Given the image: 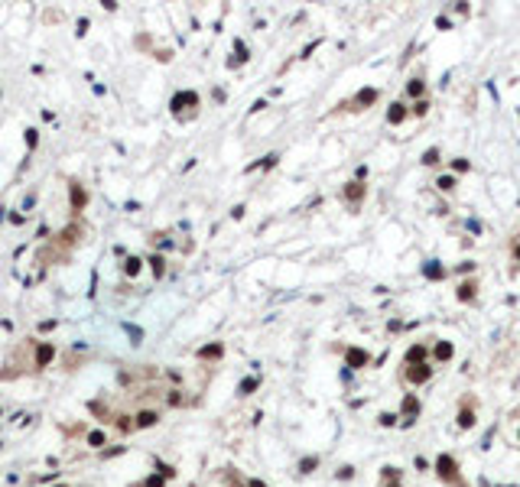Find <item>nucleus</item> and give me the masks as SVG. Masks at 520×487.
Listing matches in <instances>:
<instances>
[{
	"mask_svg": "<svg viewBox=\"0 0 520 487\" xmlns=\"http://www.w3.org/2000/svg\"><path fill=\"white\" fill-rule=\"evenodd\" d=\"M436 474H439L449 487H465V484H462V474H458V464H455L452 455H439V458H436Z\"/></svg>",
	"mask_w": 520,
	"mask_h": 487,
	"instance_id": "nucleus-1",
	"label": "nucleus"
},
{
	"mask_svg": "<svg viewBox=\"0 0 520 487\" xmlns=\"http://www.w3.org/2000/svg\"><path fill=\"white\" fill-rule=\"evenodd\" d=\"M169 107H173V114L176 117H186V111H189V117L198 111V94L195 91H179L173 101H169Z\"/></svg>",
	"mask_w": 520,
	"mask_h": 487,
	"instance_id": "nucleus-2",
	"label": "nucleus"
},
{
	"mask_svg": "<svg viewBox=\"0 0 520 487\" xmlns=\"http://www.w3.org/2000/svg\"><path fill=\"white\" fill-rule=\"evenodd\" d=\"M400 413H403V426H413V419L420 416V400H416L413 393H407L403 403H400Z\"/></svg>",
	"mask_w": 520,
	"mask_h": 487,
	"instance_id": "nucleus-3",
	"label": "nucleus"
},
{
	"mask_svg": "<svg viewBox=\"0 0 520 487\" xmlns=\"http://www.w3.org/2000/svg\"><path fill=\"white\" fill-rule=\"evenodd\" d=\"M68 195H72V211L78 215V211H85V205H88V189L81 182H72L68 185Z\"/></svg>",
	"mask_w": 520,
	"mask_h": 487,
	"instance_id": "nucleus-4",
	"label": "nucleus"
},
{
	"mask_svg": "<svg viewBox=\"0 0 520 487\" xmlns=\"http://www.w3.org/2000/svg\"><path fill=\"white\" fill-rule=\"evenodd\" d=\"M433 377V364H407V380L410 383H426Z\"/></svg>",
	"mask_w": 520,
	"mask_h": 487,
	"instance_id": "nucleus-5",
	"label": "nucleus"
},
{
	"mask_svg": "<svg viewBox=\"0 0 520 487\" xmlns=\"http://www.w3.org/2000/svg\"><path fill=\"white\" fill-rule=\"evenodd\" d=\"M374 101H377V88H364V91H361L354 101H348L345 107H348V111H364L367 104H374Z\"/></svg>",
	"mask_w": 520,
	"mask_h": 487,
	"instance_id": "nucleus-6",
	"label": "nucleus"
},
{
	"mask_svg": "<svg viewBox=\"0 0 520 487\" xmlns=\"http://www.w3.org/2000/svg\"><path fill=\"white\" fill-rule=\"evenodd\" d=\"M52 358H56V345H49V341L36 345V370H46L52 364Z\"/></svg>",
	"mask_w": 520,
	"mask_h": 487,
	"instance_id": "nucleus-7",
	"label": "nucleus"
},
{
	"mask_svg": "<svg viewBox=\"0 0 520 487\" xmlns=\"http://www.w3.org/2000/svg\"><path fill=\"white\" fill-rule=\"evenodd\" d=\"M361 198H364V182H348V185H345V202L358 208Z\"/></svg>",
	"mask_w": 520,
	"mask_h": 487,
	"instance_id": "nucleus-8",
	"label": "nucleus"
},
{
	"mask_svg": "<svg viewBox=\"0 0 520 487\" xmlns=\"http://www.w3.org/2000/svg\"><path fill=\"white\" fill-rule=\"evenodd\" d=\"M345 358H348V367H364L367 361H371V358H367V351H364V348H348V354H345Z\"/></svg>",
	"mask_w": 520,
	"mask_h": 487,
	"instance_id": "nucleus-9",
	"label": "nucleus"
},
{
	"mask_svg": "<svg viewBox=\"0 0 520 487\" xmlns=\"http://www.w3.org/2000/svg\"><path fill=\"white\" fill-rule=\"evenodd\" d=\"M403 120H407V104H403V101L390 104V111H387V123H394V127H397V123H403Z\"/></svg>",
	"mask_w": 520,
	"mask_h": 487,
	"instance_id": "nucleus-10",
	"label": "nucleus"
},
{
	"mask_svg": "<svg viewBox=\"0 0 520 487\" xmlns=\"http://www.w3.org/2000/svg\"><path fill=\"white\" fill-rule=\"evenodd\" d=\"M156 409H143V413H137V419H134V429H147V426H156Z\"/></svg>",
	"mask_w": 520,
	"mask_h": 487,
	"instance_id": "nucleus-11",
	"label": "nucleus"
},
{
	"mask_svg": "<svg viewBox=\"0 0 520 487\" xmlns=\"http://www.w3.org/2000/svg\"><path fill=\"white\" fill-rule=\"evenodd\" d=\"M452 354H455V348L449 345V341H436V345H433V358L436 361H449Z\"/></svg>",
	"mask_w": 520,
	"mask_h": 487,
	"instance_id": "nucleus-12",
	"label": "nucleus"
},
{
	"mask_svg": "<svg viewBox=\"0 0 520 487\" xmlns=\"http://www.w3.org/2000/svg\"><path fill=\"white\" fill-rule=\"evenodd\" d=\"M475 289H478V286H475V279H468V283H462V286H458V289H455L458 302H471V299H475Z\"/></svg>",
	"mask_w": 520,
	"mask_h": 487,
	"instance_id": "nucleus-13",
	"label": "nucleus"
},
{
	"mask_svg": "<svg viewBox=\"0 0 520 487\" xmlns=\"http://www.w3.org/2000/svg\"><path fill=\"white\" fill-rule=\"evenodd\" d=\"M407 364H426V345H413L407 351Z\"/></svg>",
	"mask_w": 520,
	"mask_h": 487,
	"instance_id": "nucleus-14",
	"label": "nucleus"
},
{
	"mask_svg": "<svg viewBox=\"0 0 520 487\" xmlns=\"http://www.w3.org/2000/svg\"><path fill=\"white\" fill-rule=\"evenodd\" d=\"M221 354H224V345H205L202 351H198V358L202 361H218Z\"/></svg>",
	"mask_w": 520,
	"mask_h": 487,
	"instance_id": "nucleus-15",
	"label": "nucleus"
},
{
	"mask_svg": "<svg viewBox=\"0 0 520 487\" xmlns=\"http://www.w3.org/2000/svg\"><path fill=\"white\" fill-rule=\"evenodd\" d=\"M140 270H143V260L140 257H127L124 260V273H127V276H137Z\"/></svg>",
	"mask_w": 520,
	"mask_h": 487,
	"instance_id": "nucleus-16",
	"label": "nucleus"
},
{
	"mask_svg": "<svg viewBox=\"0 0 520 487\" xmlns=\"http://www.w3.org/2000/svg\"><path fill=\"white\" fill-rule=\"evenodd\" d=\"M423 273H426L429 279H442V276H446V270H442V266L436 263V260H433V263H426V266H423Z\"/></svg>",
	"mask_w": 520,
	"mask_h": 487,
	"instance_id": "nucleus-17",
	"label": "nucleus"
},
{
	"mask_svg": "<svg viewBox=\"0 0 520 487\" xmlns=\"http://www.w3.org/2000/svg\"><path fill=\"white\" fill-rule=\"evenodd\" d=\"M257 390V377H247V380H241V387H237V393L241 396H250Z\"/></svg>",
	"mask_w": 520,
	"mask_h": 487,
	"instance_id": "nucleus-18",
	"label": "nucleus"
},
{
	"mask_svg": "<svg viewBox=\"0 0 520 487\" xmlns=\"http://www.w3.org/2000/svg\"><path fill=\"white\" fill-rule=\"evenodd\" d=\"M458 426L471 429V426H475V413H471V409H462V413H458Z\"/></svg>",
	"mask_w": 520,
	"mask_h": 487,
	"instance_id": "nucleus-19",
	"label": "nucleus"
},
{
	"mask_svg": "<svg viewBox=\"0 0 520 487\" xmlns=\"http://www.w3.org/2000/svg\"><path fill=\"white\" fill-rule=\"evenodd\" d=\"M397 477H400V471H397V468H384V481H387V487H400V484H397Z\"/></svg>",
	"mask_w": 520,
	"mask_h": 487,
	"instance_id": "nucleus-20",
	"label": "nucleus"
},
{
	"mask_svg": "<svg viewBox=\"0 0 520 487\" xmlns=\"http://www.w3.org/2000/svg\"><path fill=\"white\" fill-rule=\"evenodd\" d=\"M423 91H426V85H423V81L420 78H416V81H410V88H407V94H413V98H420V94Z\"/></svg>",
	"mask_w": 520,
	"mask_h": 487,
	"instance_id": "nucleus-21",
	"label": "nucleus"
},
{
	"mask_svg": "<svg viewBox=\"0 0 520 487\" xmlns=\"http://www.w3.org/2000/svg\"><path fill=\"white\" fill-rule=\"evenodd\" d=\"M423 163H426V166H436V163H439V149H426V153H423Z\"/></svg>",
	"mask_w": 520,
	"mask_h": 487,
	"instance_id": "nucleus-22",
	"label": "nucleus"
},
{
	"mask_svg": "<svg viewBox=\"0 0 520 487\" xmlns=\"http://www.w3.org/2000/svg\"><path fill=\"white\" fill-rule=\"evenodd\" d=\"M436 185H439L442 192H452V189H455V179H452V176H442V179L436 182Z\"/></svg>",
	"mask_w": 520,
	"mask_h": 487,
	"instance_id": "nucleus-23",
	"label": "nucleus"
},
{
	"mask_svg": "<svg viewBox=\"0 0 520 487\" xmlns=\"http://www.w3.org/2000/svg\"><path fill=\"white\" fill-rule=\"evenodd\" d=\"M88 445L101 448V445H104V432H91V435H88Z\"/></svg>",
	"mask_w": 520,
	"mask_h": 487,
	"instance_id": "nucleus-24",
	"label": "nucleus"
},
{
	"mask_svg": "<svg viewBox=\"0 0 520 487\" xmlns=\"http://www.w3.org/2000/svg\"><path fill=\"white\" fill-rule=\"evenodd\" d=\"M150 263H153V273H156V276H163V270H166L163 257H150Z\"/></svg>",
	"mask_w": 520,
	"mask_h": 487,
	"instance_id": "nucleus-25",
	"label": "nucleus"
},
{
	"mask_svg": "<svg viewBox=\"0 0 520 487\" xmlns=\"http://www.w3.org/2000/svg\"><path fill=\"white\" fill-rule=\"evenodd\" d=\"M316 464H319V458H306V461L299 464V471H303V474H309V471L316 468Z\"/></svg>",
	"mask_w": 520,
	"mask_h": 487,
	"instance_id": "nucleus-26",
	"label": "nucleus"
},
{
	"mask_svg": "<svg viewBox=\"0 0 520 487\" xmlns=\"http://www.w3.org/2000/svg\"><path fill=\"white\" fill-rule=\"evenodd\" d=\"M163 484H166V474H153L147 481V487H163Z\"/></svg>",
	"mask_w": 520,
	"mask_h": 487,
	"instance_id": "nucleus-27",
	"label": "nucleus"
},
{
	"mask_svg": "<svg viewBox=\"0 0 520 487\" xmlns=\"http://www.w3.org/2000/svg\"><path fill=\"white\" fill-rule=\"evenodd\" d=\"M26 143H30V146H36V143H39V133H36V130H26Z\"/></svg>",
	"mask_w": 520,
	"mask_h": 487,
	"instance_id": "nucleus-28",
	"label": "nucleus"
},
{
	"mask_svg": "<svg viewBox=\"0 0 520 487\" xmlns=\"http://www.w3.org/2000/svg\"><path fill=\"white\" fill-rule=\"evenodd\" d=\"M394 422H397V416H390V413L380 416V426H394Z\"/></svg>",
	"mask_w": 520,
	"mask_h": 487,
	"instance_id": "nucleus-29",
	"label": "nucleus"
},
{
	"mask_svg": "<svg viewBox=\"0 0 520 487\" xmlns=\"http://www.w3.org/2000/svg\"><path fill=\"white\" fill-rule=\"evenodd\" d=\"M452 169H455V173H465V169H468V163H465V159H455Z\"/></svg>",
	"mask_w": 520,
	"mask_h": 487,
	"instance_id": "nucleus-30",
	"label": "nucleus"
},
{
	"mask_svg": "<svg viewBox=\"0 0 520 487\" xmlns=\"http://www.w3.org/2000/svg\"><path fill=\"white\" fill-rule=\"evenodd\" d=\"M351 474H354V468H341V471H338V477H341V481H348Z\"/></svg>",
	"mask_w": 520,
	"mask_h": 487,
	"instance_id": "nucleus-31",
	"label": "nucleus"
},
{
	"mask_svg": "<svg viewBox=\"0 0 520 487\" xmlns=\"http://www.w3.org/2000/svg\"><path fill=\"white\" fill-rule=\"evenodd\" d=\"M237 59H241V62L247 59V49H244V43H237ZM237 59H234V62H237Z\"/></svg>",
	"mask_w": 520,
	"mask_h": 487,
	"instance_id": "nucleus-32",
	"label": "nucleus"
},
{
	"mask_svg": "<svg viewBox=\"0 0 520 487\" xmlns=\"http://www.w3.org/2000/svg\"><path fill=\"white\" fill-rule=\"evenodd\" d=\"M247 487H267L264 481H247Z\"/></svg>",
	"mask_w": 520,
	"mask_h": 487,
	"instance_id": "nucleus-33",
	"label": "nucleus"
},
{
	"mask_svg": "<svg viewBox=\"0 0 520 487\" xmlns=\"http://www.w3.org/2000/svg\"><path fill=\"white\" fill-rule=\"evenodd\" d=\"M514 257H517V260H520V244H517V247H514Z\"/></svg>",
	"mask_w": 520,
	"mask_h": 487,
	"instance_id": "nucleus-34",
	"label": "nucleus"
},
{
	"mask_svg": "<svg viewBox=\"0 0 520 487\" xmlns=\"http://www.w3.org/2000/svg\"><path fill=\"white\" fill-rule=\"evenodd\" d=\"M59 487H65V484H59Z\"/></svg>",
	"mask_w": 520,
	"mask_h": 487,
	"instance_id": "nucleus-35",
	"label": "nucleus"
}]
</instances>
